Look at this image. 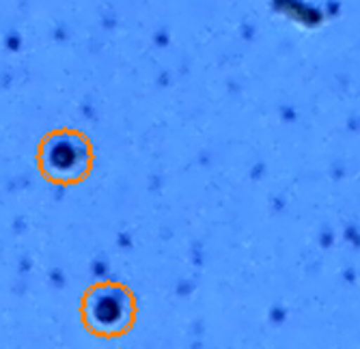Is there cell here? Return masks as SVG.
<instances>
[{
	"instance_id": "2",
	"label": "cell",
	"mask_w": 360,
	"mask_h": 349,
	"mask_svg": "<svg viewBox=\"0 0 360 349\" xmlns=\"http://www.w3.org/2000/svg\"><path fill=\"white\" fill-rule=\"evenodd\" d=\"M93 164L91 143L72 130H58L44 138L39 151V166L44 177L54 183H78Z\"/></svg>"
},
{
	"instance_id": "1",
	"label": "cell",
	"mask_w": 360,
	"mask_h": 349,
	"mask_svg": "<svg viewBox=\"0 0 360 349\" xmlns=\"http://www.w3.org/2000/svg\"><path fill=\"white\" fill-rule=\"evenodd\" d=\"M82 322L95 336H123L136 322V300L127 287L119 282H97L84 294Z\"/></svg>"
}]
</instances>
